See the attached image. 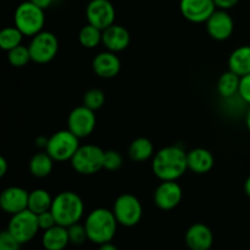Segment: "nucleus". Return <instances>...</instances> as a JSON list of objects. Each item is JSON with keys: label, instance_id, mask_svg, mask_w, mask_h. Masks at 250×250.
I'll return each instance as SVG.
<instances>
[{"label": "nucleus", "instance_id": "c85d7f7f", "mask_svg": "<svg viewBox=\"0 0 250 250\" xmlns=\"http://www.w3.org/2000/svg\"><path fill=\"white\" fill-rule=\"evenodd\" d=\"M104 104L105 93L102 89H98V88H92L88 92H85L84 97H83V105L92 109L93 111L102 109Z\"/></svg>", "mask_w": 250, "mask_h": 250}, {"label": "nucleus", "instance_id": "f704fd0d", "mask_svg": "<svg viewBox=\"0 0 250 250\" xmlns=\"http://www.w3.org/2000/svg\"><path fill=\"white\" fill-rule=\"evenodd\" d=\"M215 5H216V9H221V10H229L233 9L237 4L239 2V0H214Z\"/></svg>", "mask_w": 250, "mask_h": 250}, {"label": "nucleus", "instance_id": "f257e3e1", "mask_svg": "<svg viewBox=\"0 0 250 250\" xmlns=\"http://www.w3.org/2000/svg\"><path fill=\"white\" fill-rule=\"evenodd\" d=\"M151 170L160 181H177L188 170L187 153L177 144L164 146L153 156Z\"/></svg>", "mask_w": 250, "mask_h": 250}, {"label": "nucleus", "instance_id": "f8f14e48", "mask_svg": "<svg viewBox=\"0 0 250 250\" xmlns=\"http://www.w3.org/2000/svg\"><path fill=\"white\" fill-rule=\"evenodd\" d=\"M182 198L183 190L177 181H161L154 192V203L164 211H170L177 208Z\"/></svg>", "mask_w": 250, "mask_h": 250}, {"label": "nucleus", "instance_id": "7ed1b4c3", "mask_svg": "<svg viewBox=\"0 0 250 250\" xmlns=\"http://www.w3.org/2000/svg\"><path fill=\"white\" fill-rule=\"evenodd\" d=\"M50 211L53 212L56 224L70 227L81 221L84 214V203L75 192L65 190L54 197Z\"/></svg>", "mask_w": 250, "mask_h": 250}, {"label": "nucleus", "instance_id": "aec40b11", "mask_svg": "<svg viewBox=\"0 0 250 250\" xmlns=\"http://www.w3.org/2000/svg\"><path fill=\"white\" fill-rule=\"evenodd\" d=\"M42 244L45 250H63L70 244L67 227L55 225L51 229L43 231Z\"/></svg>", "mask_w": 250, "mask_h": 250}, {"label": "nucleus", "instance_id": "c9c22d12", "mask_svg": "<svg viewBox=\"0 0 250 250\" xmlns=\"http://www.w3.org/2000/svg\"><path fill=\"white\" fill-rule=\"evenodd\" d=\"M31 1L33 2V4H36L37 6L42 7L43 10H46L49 9L56 0H31Z\"/></svg>", "mask_w": 250, "mask_h": 250}, {"label": "nucleus", "instance_id": "473e14b6", "mask_svg": "<svg viewBox=\"0 0 250 250\" xmlns=\"http://www.w3.org/2000/svg\"><path fill=\"white\" fill-rule=\"evenodd\" d=\"M38 216V225H39V229H42V231H46V229H51V227H54L56 224V220L55 217H54L53 212L50 211V210H48V211L45 212H42V214L37 215Z\"/></svg>", "mask_w": 250, "mask_h": 250}, {"label": "nucleus", "instance_id": "a19ab883", "mask_svg": "<svg viewBox=\"0 0 250 250\" xmlns=\"http://www.w3.org/2000/svg\"><path fill=\"white\" fill-rule=\"evenodd\" d=\"M246 124H247V127H248L249 132H250V107H249L248 111H247V114H246Z\"/></svg>", "mask_w": 250, "mask_h": 250}, {"label": "nucleus", "instance_id": "412c9836", "mask_svg": "<svg viewBox=\"0 0 250 250\" xmlns=\"http://www.w3.org/2000/svg\"><path fill=\"white\" fill-rule=\"evenodd\" d=\"M229 70L243 77L250 73V45L234 49L229 58Z\"/></svg>", "mask_w": 250, "mask_h": 250}, {"label": "nucleus", "instance_id": "6ab92c4d", "mask_svg": "<svg viewBox=\"0 0 250 250\" xmlns=\"http://www.w3.org/2000/svg\"><path fill=\"white\" fill-rule=\"evenodd\" d=\"M188 170L194 173H208L214 167L215 159L211 151L205 148H195L187 153Z\"/></svg>", "mask_w": 250, "mask_h": 250}, {"label": "nucleus", "instance_id": "a878e982", "mask_svg": "<svg viewBox=\"0 0 250 250\" xmlns=\"http://www.w3.org/2000/svg\"><path fill=\"white\" fill-rule=\"evenodd\" d=\"M78 41L85 49H94L103 43V31L93 24L87 23L81 28L78 33Z\"/></svg>", "mask_w": 250, "mask_h": 250}, {"label": "nucleus", "instance_id": "4c0bfd02", "mask_svg": "<svg viewBox=\"0 0 250 250\" xmlns=\"http://www.w3.org/2000/svg\"><path fill=\"white\" fill-rule=\"evenodd\" d=\"M48 139L46 137H38L36 139V146H39V148H46V144H48Z\"/></svg>", "mask_w": 250, "mask_h": 250}, {"label": "nucleus", "instance_id": "393cba45", "mask_svg": "<svg viewBox=\"0 0 250 250\" xmlns=\"http://www.w3.org/2000/svg\"><path fill=\"white\" fill-rule=\"evenodd\" d=\"M53 200L54 198L51 197L48 190L43 189V188H37V189L29 192L28 209L34 214L39 215L51 209Z\"/></svg>", "mask_w": 250, "mask_h": 250}, {"label": "nucleus", "instance_id": "c756f323", "mask_svg": "<svg viewBox=\"0 0 250 250\" xmlns=\"http://www.w3.org/2000/svg\"><path fill=\"white\" fill-rule=\"evenodd\" d=\"M68 237H70V243L73 246H82L85 241L88 239L87 229H85L84 224H77L72 225V226L67 227Z\"/></svg>", "mask_w": 250, "mask_h": 250}, {"label": "nucleus", "instance_id": "b1692460", "mask_svg": "<svg viewBox=\"0 0 250 250\" xmlns=\"http://www.w3.org/2000/svg\"><path fill=\"white\" fill-rule=\"evenodd\" d=\"M239 83H241V77L229 70L227 72L222 73L217 81V93L222 99L234 97L239 92Z\"/></svg>", "mask_w": 250, "mask_h": 250}, {"label": "nucleus", "instance_id": "9d476101", "mask_svg": "<svg viewBox=\"0 0 250 250\" xmlns=\"http://www.w3.org/2000/svg\"><path fill=\"white\" fill-rule=\"evenodd\" d=\"M97 126L95 112L84 105L75 107L67 119V129H70L80 139L87 138L93 133Z\"/></svg>", "mask_w": 250, "mask_h": 250}, {"label": "nucleus", "instance_id": "2f4dec72", "mask_svg": "<svg viewBox=\"0 0 250 250\" xmlns=\"http://www.w3.org/2000/svg\"><path fill=\"white\" fill-rule=\"evenodd\" d=\"M22 244L7 229L0 234V250H21Z\"/></svg>", "mask_w": 250, "mask_h": 250}, {"label": "nucleus", "instance_id": "2eb2a0df", "mask_svg": "<svg viewBox=\"0 0 250 250\" xmlns=\"http://www.w3.org/2000/svg\"><path fill=\"white\" fill-rule=\"evenodd\" d=\"M28 198L29 192L23 188L16 186L7 187L0 194V207L2 211L12 216L28 209Z\"/></svg>", "mask_w": 250, "mask_h": 250}, {"label": "nucleus", "instance_id": "0eeeda50", "mask_svg": "<svg viewBox=\"0 0 250 250\" xmlns=\"http://www.w3.org/2000/svg\"><path fill=\"white\" fill-rule=\"evenodd\" d=\"M112 212L119 225L124 227H133L139 224L143 216V207L136 195L125 193L116 198Z\"/></svg>", "mask_w": 250, "mask_h": 250}, {"label": "nucleus", "instance_id": "423d86ee", "mask_svg": "<svg viewBox=\"0 0 250 250\" xmlns=\"http://www.w3.org/2000/svg\"><path fill=\"white\" fill-rule=\"evenodd\" d=\"M80 146L78 137H76L70 129H61L49 137L45 151L55 161L65 163L71 161Z\"/></svg>", "mask_w": 250, "mask_h": 250}, {"label": "nucleus", "instance_id": "bb28decb", "mask_svg": "<svg viewBox=\"0 0 250 250\" xmlns=\"http://www.w3.org/2000/svg\"><path fill=\"white\" fill-rule=\"evenodd\" d=\"M23 37V33L16 26L5 27L0 32V48L5 51H10L11 49L21 45Z\"/></svg>", "mask_w": 250, "mask_h": 250}, {"label": "nucleus", "instance_id": "7c9ffc66", "mask_svg": "<svg viewBox=\"0 0 250 250\" xmlns=\"http://www.w3.org/2000/svg\"><path fill=\"white\" fill-rule=\"evenodd\" d=\"M124 165V158L116 150H106L104 156V170L116 171Z\"/></svg>", "mask_w": 250, "mask_h": 250}, {"label": "nucleus", "instance_id": "f3484780", "mask_svg": "<svg viewBox=\"0 0 250 250\" xmlns=\"http://www.w3.org/2000/svg\"><path fill=\"white\" fill-rule=\"evenodd\" d=\"M185 241L190 250H210L214 243V234L205 224H193L187 229Z\"/></svg>", "mask_w": 250, "mask_h": 250}, {"label": "nucleus", "instance_id": "ddd939ff", "mask_svg": "<svg viewBox=\"0 0 250 250\" xmlns=\"http://www.w3.org/2000/svg\"><path fill=\"white\" fill-rule=\"evenodd\" d=\"M182 16L193 23H205L216 10L214 0H181Z\"/></svg>", "mask_w": 250, "mask_h": 250}, {"label": "nucleus", "instance_id": "ea45409f", "mask_svg": "<svg viewBox=\"0 0 250 250\" xmlns=\"http://www.w3.org/2000/svg\"><path fill=\"white\" fill-rule=\"evenodd\" d=\"M244 190H246L247 195L250 198V176L246 180V183H244Z\"/></svg>", "mask_w": 250, "mask_h": 250}, {"label": "nucleus", "instance_id": "4468645a", "mask_svg": "<svg viewBox=\"0 0 250 250\" xmlns=\"http://www.w3.org/2000/svg\"><path fill=\"white\" fill-rule=\"evenodd\" d=\"M208 34L215 41H226L232 36L234 31V22L229 11L216 9L207 22Z\"/></svg>", "mask_w": 250, "mask_h": 250}, {"label": "nucleus", "instance_id": "6e6552de", "mask_svg": "<svg viewBox=\"0 0 250 250\" xmlns=\"http://www.w3.org/2000/svg\"><path fill=\"white\" fill-rule=\"evenodd\" d=\"M28 48L32 61L44 65L53 61L58 55L59 39L53 32L42 31L41 33L32 37Z\"/></svg>", "mask_w": 250, "mask_h": 250}, {"label": "nucleus", "instance_id": "4be33fe9", "mask_svg": "<svg viewBox=\"0 0 250 250\" xmlns=\"http://www.w3.org/2000/svg\"><path fill=\"white\" fill-rule=\"evenodd\" d=\"M54 159L46 151H39L34 154L28 164L29 172L37 178H45L54 168Z\"/></svg>", "mask_w": 250, "mask_h": 250}, {"label": "nucleus", "instance_id": "79ce46f5", "mask_svg": "<svg viewBox=\"0 0 250 250\" xmlns=\"http://www.w3.org/2000/svg\"><path fill=\"white\" fill-rule=\"evenodd\" d=\"M249 250H250V249H249Z\"/></svg>", "mask_w": 250, "mask_h": 250}, {"label": "nucleus", "instance_id": "1a4fd4ad", "mask_svg": "<svg viewBox=\"0 0 250 250\" xmlns=\"http://www.w3.org/2000/svg\"><path fill=\"white\" fill-rule=\"evenodd\" d=\"M38 216L29 209L12 215L7 224V231L21 244L31 242L39 232Z\"/></svg>", "mask_w": 250, "mask_h": 250}, {"label": "nucleus", "instance_id": "9b49d317", "mask_svg": "<svg viewBox=\"0 0 250 250\" xmlns=\"http://www.w3.org/2000/svg\"><path fill=\"white\" fill-rule=\"evenodd\" d=\"M85 17L88 23L104 31L115 23L116 12L110 0H90L85 9Z\"/></svg>", "mask_w": 250, "mask_h": 250}, {"label": "nucleus", "instance_id": "72a5a7b5", "mask_svg": "<svg viewBox=\"0 0 250 250\" xmlns=\"http://www.w3.org/2000/svg\"><path fill=\"white\" fill-rule=\"evenodd\" d=\"M239 97L250 105V73L247 76L241 77V83H239Z\"/></svg>", "mask_w": 250, "mask_h": 250}, {"label": "nucleus", "instance_id": "58836bf2", "mask_svg": "<svg viewBox=\"0 0 250 250\" xmlns=\"http://www.w3.org/2000/svg\"><path fill=\"white\" fill-rule=\"evenodd\" d=\"M98 250H119V249H117V247L115 246V244H112L111 242H107V243L100 244L99 249Z\"/></svg>", "mask_w": 250, "mask_h": 250}, {"label": "nucleus", "instance_id": "5701e85b", "mask_svg": "<svg viewBox=\"0 0 250 250\" xmlns=\"http://www.w3.org/2000/svg\"><path fill=\"white\" fill-rule=\"evenodd\" d=\"M155 155L154 146L146 137L136 138L128 146V156L136 163H143Z\"/></svg>", "mask_w": 250, "mask_h": 250}, {"label": "nucleus", "instance_id": "f03ea898", "mask_svg": "<svg viewBox=\"0 0 250 250\" xmlns=\"http://www.w3.org/2000/svg\"><path fill=\"white\" fill-rule=\"evenodd\" d=\"M117 225L119 222L112 210L106 208H97L92 210L84 221L88 241L98 246L111 242L117 232Z\"/></svg>", "mask_w": 250, "mask_h": 250}, {"label": "nucleus", "instance_id": "cd10ccee", "mask_svg": "<svg viewBox=\"0 0 250 250\" xmlns=\"http://www.w3.org/2000/svg\"><path fill=\"white\" fill-rule=\"evenodd\" d=\"M7 61L14 67H23L29 61H32L29 48L26 45H19L7 51Z\"/></svg>", "mask_w": 250, "mask_h": 250}, {"label": "nucleus", "instance_id": "39448f33", "mask_svg": "<svg viewBox=\"0 0 250 250\" xmlns=\"http://www.w3.org/2000/svg\"><path fill=\"white\" fill-rule=\"evenodd\" d=\"M104 156L105 151L100 146L95 144H84L78 148L70 163L77 173L90 176L104 168Z\"/></svg>", "mask_w": 250, "mask_h": 250}, {"label": "nucleus", "instance_id": "e433bc0d", "mask_svg": "<svg viewBox=\"0 0 250 250\" xmlns=\"http://www.w3.org/2000/svg\"><path fill=\"white\" fill-rule=\"evenodd\" d=\"M7 168H9V165H7V160L4 158V156H0V176L4 177L7 172Z\"/></svg>", "mask_w": 250, "mask_h": 250}, {"label": "nucleus", "instance_id": "20e7f679", "mask_svg": "<svg viewBox=\"0 0 250 250\" xmlns=\"http://www.w3.org/2000/svg\"><path fill=\"white\" fill-rule=\"evenodd\" d=\"M14 23L24 37H34L43 31L45 24L44 10L31 0L21 2L15 10Z\"/></svg>", "mask_w": 250, "mask_h": 250}, {"label": "nucleus", "instance_id": "dca6fc26", "mask_svg": "<svg viewBox=\"0 0 250 250\" xmlns=\"http://www.w3.org/2000/svg\"><path fill=\"white\" fill-rule=\"evenodd\" d=\"M92 68L98 77L109 80V78L116 77L120 73L121 60L116 55V53L105 50L95 55V58L93 59Z\"/></svg>", "mask_w": 250, "mask_h": 250}, {"label": "nucleus", "instance_id": "a211bd4d", "mask_svg": "<svg viewBox=\"0 0 250 250\" xmlns=\"http://www.w3.org/2000/svg\"><path fill=\"white\" fill-rule=\"evenodd\" d=\"M131 43V34L126 27L114 23L103 31V45L106 50L120 53L128 48Z\"/></svg>", "mask_w": 250, "mask_h": 250}]
</instances>
